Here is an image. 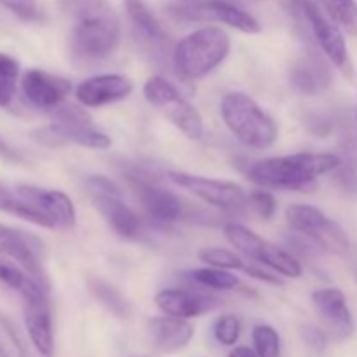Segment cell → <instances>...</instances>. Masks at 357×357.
Listing matches in <instances>:
<instances>
[{
  "label": "cell",
  "mask_w": 357,
  "mask_h": 357,
  "mask_svg": "<svg viewBox=\"0 0 357 357\" xmlns=\"http://www.w3.org/2000/svg\"><path fill=\"white\" fill-rule=\"evenodd\" d=\"M73 21L70 51L80 61H100L114 54L121 44V21L108 0H61Z\"/></svg>",
  "instance_id": "cell-1"
},
{
  "label": "cell",
  "mask_w": 357,
  "mask_h": 357,
  "mask_svg": "<svg viewBox=\"0 0 357 357\" xmlns=\"http://www.w3.org/2000/svg\"><path fill=\"white\" fill-rule=\"evenodd\" d=\"M0 211L51 230L75 227V208L65 192L0 181Z\"/></svg>",
  "instance_id": "cell-2"
},
{
  "label": "cell",
  "mask_w": 357,
  "mask_h": 357,
  "mask_svg": "<svg viewBox=\"0 0 357 357\" xmlns=\"http://www.w3.org/2000/svg\"><path fill=\"white\" fill-rule=\"evenodd\" d=\"M340 166L342 159L335 153L302 152L260 160L250 169V178L264 187L305 190L317 178Z\"/></svg>",
  "instance_id": "cell-3"
},
{
  "label": "cell",
  "mask_w": 357,
  "mask_h": 357,
  "mask_svg": "<svg viewBox=\"0 0 357 357\" xmlns=\"http://www.w3.org/2000/svg\"><path fill=\"white\" fill-rule=\"evenodd\" d=\"M223 122L243 145L264 150L279 138V128L274 119L244 93H229L220 101Z\"/></svg>",
  "instance_id": "cell-4"
},
{
  "label": "cell",
  "mask_w": 357,
  "mask_h": 357,
  "mask_svg": "<svg viewBox=\"0 0 357 357\" xmlns=\"http://www.w3.org/2000/svg\"><path fill=\"white\" fill-rule=\"evenodd\" d=\"M230 52V37L218 26H204L185 35L173 51V63L183 79L197 80L222 65Z\"/></svg>",
  "instance_id": "cell-5"
},
{
  "label": "cell",
  "mask_w": 357,
  "mask_h": 357,
  "mask_svg": "<svg viewBox=\"0 0 357 357\" xmlns=\"http://www.w3.org/2000/svg\"><path fill=\"white\" fill-rule=\"evenodd\" d=\"M286 9L303 33L312 35L328 61L337 66L344 75L352 77L354 68L340 24L335 23L330 14L314 0H286Z\"/></svg>",
  "instance_id": "cell-6"
},
{
  "label": "cell",
  "mask_w": 357,
  "mask_h": 357,
  "mask_svg": "<svg viewBox=\"0 0 357 357\" xmlns=\"http://www.w3.org/2000/svg\"><path fill=\"white\" fill-rule=\"evenodd\" d=\"M143 94L150 105L162 112L171 124L176 126L187 138L201 139L204 135L202 117L194 105L188 103L180 91L164 77L153 75L143 86Z\"/></svg>",
  "instance_id": "cell-7"
},
{
  "label": "cell",
  "mask_w": 357,
  "mask_h": 357,
  "mask_svg": "<svg viewBox=\"0 0 357 357\" xmlns=\"http://www.w3.org/2000/svg\"><path fill=\"white\" fill-rule=\"evenodd\" d=\"M223 232H225L227 241L239 253H243L248 260L265 265V267L272 268L284 278H300L302 275V265L293 255L272 244L271 241L260 237L248 227L241 225V223H227Z\"/></svg>",
  "instance_id": "cell-8"
},
{
  "label": "cell",
  "mask_w": 357,
  "mask_h": 357,
  "mask_svg": "<svg viewBox=\"0 0 357 357\" xmlns=\"http://www.w3.org/2000/svg\"><path fill=\"white\" fill-rule=\"evenodd\" d=\"M286 222L296 232L312 239L333 255H347L351 243L345 230L335 220L310 204H293L286 209Z\"/></svg>",
  "instance_id": "cell-9"
},
{
  "label": "cell",
  "mask_w": 357,
  "mask_h": 357,
  "mask_svg": "<svg viewBox=\"0 0 357 357\" xmlns=\"http://www.w3.org/2000/svg\"><path fill=\"white\" fill-rule=\"evenodd\" d=\"M167 178L176 187L190 192L206 204L223 209V211H237L248 204V194L241 185L234 181L199 176V174L183 173V171H169Z\"/></svg>",
  "instance_id": "cell-10"
},
{
  "label": "cell",
  "mask_w": 357,
  "mask_h": 357,
  "mask_svg": "<svg viewBox=\"0 0 357 357\" xmlns=\"http://www.w3.org/2000/svg\"><path fill=\"white\" fill-rule=\"evenodd\" d=\"M171 14L187 21H218L243 33H260L261 26L257 17L234 3L232 0H202L171 7Z\"/></svg>",
  "instance_id": "cell-11"
},
{
  "label": "cell",
  "mask_w": 357,
  "mask_h": 357,
  "mask_svg": "<svg viewBox=\"0 0 357 357\" xmlns=\"http://www.w3.org/2000/svg\"><path fill=\"white\" fill-rule=\"evenodd\" d=\"M126 178L149 218L157 223H173L181 218L183 204L174 192L166 190L153 180H149L139 171H128Z\"/></svg>",
  "instance_id": "cell-12"
},
{
  "label": "cell",
  "mask_w": 357,
  "mask_h": 357,
  "mask_svg": "<svg viewBox=\"0 0 357 357\" xmlns=\"http://www.w3.org/2000/svg\"><path fill=\"white\" fill-rule=\"evenodd\" d=\"M0 255L16 261L31 278L49 289L47 278L42 268V243L37 237L0 223Z\"/></svg>",
  "instance_id": "cell-13"
},
{
  "label": "cell",
  "mask_w": 357,
  "mask_h": 357,
  "mask_svg": "<svg viewBox=\"0 0 357 357\" xmlns=\"http://www.w3.org/2000/svg\"><path fill=\"white\" fill-rule=\"evenodd\" d=\"M31 138L49 149L63 146L66 143L94 150H107L112 145L110 136L105 135L103 131L94 129L91 124H75V122H52L42 126L31 132Z\"/></svg>",
  "instance_id": "cell-14"
},
{
  "label": "cell",
  "mask_w": 357,
  "mask_h": 357,
  "mask_svg": "<svg viewBox=\"0 0 357 357\" xmlns=\"http://www.w3.org/2000/svg\"><path fill=\"white\" fill-rule=\"evenodd\" d=\"M21 89L30 105L40 108V110H54L56 107L65 103L72 91V84L63 77L52 75L44 70L31 68L23 75Z\"/></svg>",
  "instance_id": "cell-15"
},
{
  "label": "cell",
  "mask_w": 357,
  "mask_h": 357,
  "mask_svg": "<svg viewBox=\"0 0 357 357\" xmlns=\"http://www.w3.org/2000/svg\"><path fill=\"white\" fill-rule=\"evenodd\" d=\"M220 300L215 295L199 289L167 288L155 295V305L167 316L190 319L218 309Z\"/></svg>",
  "instance_id": "cell-16"
},
{
  "label": "cell",
  "mask_w": 357,
  "mask_h": 357,
  "mask_svg": "<svg viewBox=\"0 0 357 357\" xmlns=\"http://www.w3.org/2000/svg\"><path fill=\"white\" fill-rule=\"evenodd\" d=\"M24 300V324L28 335L37 352L44 357H51L54 352V333H52L51 305L47 291H38Z\"/></svg>",
  "instance_id": "cell-17"
},
{
  "label": "cell",
  "mask_w": 357,
  "mask_h": 357,
  "mask_svg": "<svg viewBox=\"0 0 357 357\" xmlns=\"http://www.w3.org/2000/svg\"><path fill=\"white\" fill-rule=\"evenodd\" d=\"M312 303L317 316L338 338H349L354 333V317L347 305L344 291L338 288H324L312 293Z\"/></svg>",
  "instance_id": "cell-18"
},
{
  "label": "cell",
  "mask_w": 357,
  "mask_h": 357,
  "mask_svg": "<svg viewBox=\"0 0 357 357\" xmlns=\"http://www.w3.org/2000/svg\"><path fill=\"white\" fill-rule=\"evenodd\" d=\"M132 93V82L119 73H105V75L91 77L77 87V100L84 107H105L126 100Z\"/></svg>",
  "instance_id": "cell-19"
},
{
  "label": "cell",
  "mask_w": 357,
  "mask_h": 357,
  "mask_svg": "<svg viewBox=\"0 0 357 357\" xmlns=\"http://www.w3.org/2000/svg\"><path fill=\"white\" fill-rule=\"evenodd\" d=\"M289 82L300 94L316 96L330 87L331 68L321 54L316 51H307L293 61L289 68Z\"/></svg>",
  "instance_id": "cell-20"
},
{
  "label": "cell",
  "mask_w": 357,
  "mask_h": 357,
  "mask_svg": "<svg viewBox=\"0 0 357 357\" xmlns=\"http://www.w3.org/2000/svg\"><path fill=\"white\" fill-rule=\"evenodd\" d=\"M146 333L157 351L173 354L190 344L194 337V328L187 319L166 314V316L152 317L146 323Z\"/></svg>",
  "instance_id": "cell-21"
},
{
  "label": "cell",
  "mask_w": 357,
  "mask_h": 357,
  "mask_svg": "<svg viewBox=\"0 0 357 357\" xmlns=\"http://www.w3.org/2000/svg\"><path fill=\"white\" fill-rule=\"evenodd\" d=\"M93 206L108 225L124 239H136L143 232V222L129 206L121 201V195L114 194H94Z\"/></svg>",
  "instance_id": "cell-22"
},
{
  "label": "cell",
  "mask_w": 357,
  "mask_h": 357,
  "mask_svg": "<svg viewBox=\"0 0 357 357\" xmlns=\"http://www.w3.org/2000/svg\"><path fill=\"white\" fill-rule=\"evenodd\" d=\"M124 7L135 30L149 44L160 45L164 42H167L166 30H164L160 21L157 20L155 14L150 10V7L143 0H124Z\"/></svg>",
  "instance_id": "cell-23"
},
{
  "label": "cell",
  "mask_w": 357,
  "mask_h": 357,
  "mask_svg": "<svg viewBox=\"0 0 357 357\" xmlns=\"http://www.w3.org/2000/svg\"><path fill=\"white\" fill-rule=\"evenodd\" d=\"M0 282L9 289L20 293L23 298L38 291H49L37 279L31 278L21 265L13 260H6V258H0Z\"/></svg>",
  "instance_id": "cell-24"
},
{
  "label": "cell",
  "mask_w": 357,
  "mask_h": 357,
  "mask_svg": "<svg viewBox=\"0 0 357 357\" xmlns=\"http://www.w3.org/2000/svg\"><path fill=\"white\" fill-rule=\"evenodd\" d=\"M87 289H89L91 295H93L108 312L121 317V319L129 317L131 307H129L124 295H122L114 284H110V282L105 281V279L101 278H87Z\"/></svg>",
  "instance_id": "cell-25"
},
{
  "label": "cell",
  "mask_w": 357,
  "mask_h": 357,
  "mask_svg": "<svg viewBox=\"0 0 357 357\" xmlns=\"http://www.w3.org/2000/svg\"><path fill=\"white\" fill-rule=\"evenodd\" d=\"M331 20L351 37H357V0H319Z\"/></svg>",
  "instance_id": "cell-26"
},
{
  "label": "cell",
  "mask_w": 357,
  "mask_h": 357,
  "mask_svg": "<svg viewBox=\"0 0 357 357\" xmlns=\"http://www.w3.org/2000/svg\"><path fill=\"white\" fill-rule=\"evenodd\" d=\"M0 357H28L16 324L3 312H0Z\"/></svg>",
  "instance_id": "cell-27"
},
{
  "label": "cell",
  "mask_w": 357,
  "mask_h": 357,
  "mask_svg": "<svg viewBox=\"0 0 357 357\" xmlns=\"http://www.w3.org/2000/svg\"><path fill=\"white\" fill-rule=\"evenodd\" d=\"M20 63L13 56L0 52V107H7L16 93Z\"/></svg>",
  "instance_id": "cell-28"
},
{
  "label": "cell",
  "mask_w": 357,
  "mask_h": 357,
  "mask_svg": "<svg viewBox=\"0 0 357 357\" xmlns=\"http://www.w3.org/2000/svg\"><path fill=\"white\" fill-rule=\"evenodd\" d=\"M190 278L201 286H206V288L223 289V291L225 289H236L241 286V281L236 275H232L225 268L218 267L197 268V271L190 272Z\"/></svg>",
  "instance_id": "cell-29"
},
{
  "label": "cell",
  "mask_w": 357,
  "mask_h": 357,
  "mask_svg": "<svg viewBox=\"0 0 357 357\" xmlns=\"http://www.w3.org/2000/svg\"><path fill=\"white\" fill-rule=\"evenodd\" d=\"M253 345L258 357H279L281 356V338L272 326L258 324L253 328Z\"/></svg>",
  "instance_id": "cell-30"
},
{
  "label": "cell",
  "mask_w": 357,
  "mask_h": 357,
  "mask_svg": "<svg viewBox=\"0 0 357 357\" xmlns=\"http://www.w3.org/2000/svg\"><path fill=\"white\" fill-rule=\"evenodd\" d=\"M199 258L211 267L225 268V271H246L248 267L243 258L237 257L234 251L223 250V248H209V250L201 251Z\"/></svg>",
  "instance_id": "cell-31"
},
{
  "label": "cell",
  "mask_w": 357,
  "mask_h": 357,
  "mask_svg": "<svg viewBox=\"0 0 357 357\" xmlns=\"http://www.w3.org/2000/svg\"><path fill=\"white\" fill-rule=\"evenodd\" d=\"M213 335H215L216 342L225 345V347L236 345V342L239 340L241 335L239 317H236L234 314H225V316L218 317L215 326H213Z\"/></svg>",
  "instance_id": "cell-32"
},
{
  "label": "cell",
  "mask_w": 357,
  "mask_h": 357,
  "mask_svg": "<svg viewBox=\"0 0 357 357\" xmlns=\"http://www.w3.org/2000/svg\"><path fill=\"white\" fill-rule=\"evenodd\" d=\"M248 202L253 206L257 215L264 220H272L274 218L275 211H278V201H275V197L271 194V192H264V190L251 192L250 197H248Z\"/></svg>",
  "instance_id": "cell-33"
},
{
  "label": "cell",
  "mask_w": 357,
  "mask_h": 357,
  "mask_svg": "<svg viewBox=\"0 0 357 357\" xmlns=\"http://www.w3.org/2000/svg\"><path fill=\"white\" fill-rule=\"evenodd\" d=\"M0 6L6 7L17 17L26 21H37L42 17L37 0H0Z\"/></svg>",
  "instance_id": "cell-34"
},
{
  "label": "cell",
  "mask_w": 357,
  "mask_h": 357,
  "mask_svg": "<svg viewBox=\"0 0 357 357\" xmlns=\"http://www.w3.org/2000/svg\"><path fill=\"white\" fill-rule=\"evenodd\" d=\"M302 340L314 352H323L326 349V335L316 326L302 328Z\"/></svg>",
  "instance_id": "cell-35"
},
{
  "label": "cell",
  "mask_w": 357,
  "mask_h": 357,
  "mask_svg": "<svg viewBox=\"0 0 357 357\" xmlns=\"http://www.w3.org/2000/svg\"><path fill=\"white\" fill-rule=\"evenodd\" d=\"M89 188L93 190V194H114L121 195V190H119L117 185L114 181H110L105 176H93L89 178Z\"/></svg>",
  "instance_id": "cell-36"
},
{
  "label": "cell",
  "mask_w": 357,
  "mask_h": 357,
  "mask_svg": "<svg viewBox=\"0 0 357 357\" xmlns=\"http://www.w3.org/2000/svg\"><path fill=\"white\" fill-rule=\"evenodd\" d=\"M0 157H3L6 160H10V162H21V157L17 155L16 150L10 149L2 138H0Z\"/></svg>",
  "instance_id": "cell-37"
},
{
  "label": "cell",
  "mask_w": 357,
  "mask_h": 357,
  "mask_svg": "<svg viewBox=\"0 0 357 357\" xmlns=\"http://www.w3.org/2000/svg\"><path fill=\"white\" fill-rule=\"evenodd\" d=\"M229 357H258L257 351L246 347V345H241V347H236L232 352H230Z\"/></svg>",
  "instance_id": "cell-38"
},
{
  "label": "cell",
  "mask_w": 357,
  "mask_h": 357,
  "mask_svg": "<svg viewBox=\"0 0 357 357\" xmlns=\"http://www.w3.org/2000/svg\"><path fill=\"white\" fill-rule=\"evenodd\" d=\"M183 2H195V0H183Z\"/></svg>",
  "instance_id": "cell-39"
}]
</instances>
